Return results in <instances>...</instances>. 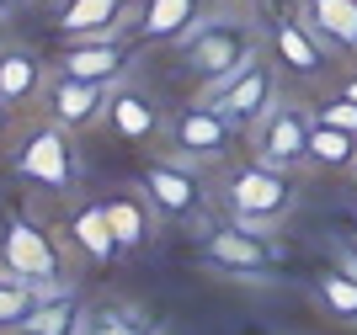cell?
I'll return each instance as SVG.
<instances>
[{
    "mask_svg": "<svg viewBox=\"0 0 357 335\" xmlns=\"http://www.w3.org/2000/svg\"><path fill=\"white\" fill-rule=\"evenodd\" d=\"M107 128L118 133L123 144H149V139L165 128V117H160V107L149 102L144 91L112 86V96H107Z\"/></svg>",
    "mask_w": 357,
    "mask_h": 335,
    "instance_id": "obj_15",
    "label": "cell"
},
{
    "mask_svg": "<svg viewBox=\"0 0 357 335\" xmlns=\"http://www.w3.org/2000/svg\"><path fill=\"white\" fill-rule=\"evenodd\" d=\"M128 22L139 27L134 0H59V43H75V38H123Z\"/></svg>",
    "mask_w": 357,
    "mask_h": 335,
    "instance_id": "obj_11",
    "label": "cell"
},
{
    "mask_svg": "<svg viewBox=\"0 0 357 335\" xmlns=\"http://www.w3.org/2000/svg\"><path fill=\"white\" fill-rule=\"evenodd\" d=\"M6 123H11V107H6V102H0V133H6Z\"/></svg>",
    "mask_w": 357,
    "mask_h": 335,
    "instance_id": "obj_29",
    "label": "cell"
},
{
    "mask_svg": "<svg viewBox=\"0 0 357 335\" xmlns=\"http://www.w3.org/2000/svg\"><path fill=\"white\" fill-rule=\"evenodd\" d=\"M235 123L219 112L213 102H187L171 123H165V139H171V155H181V160L192 165H219L229 149H235Z\"/></svg>",
    "mask_w": 357,
    "mask_h": 335,
    "instance_id": "obj_7",
    "label": "cell"
},
{
    "mask_svg": "<svg viewBox=\"0 0 357 335\" xmlns=\"http://www.w3.org/2000/svg\"><path fill=\"white\" fill-rule=\"evenodd\" d=\"M91 314L86 304L75 298V288L54 293V298H38V304L22 314V325H16V335H86Z\"/></svg>",
    "mask_w": 357,
    "mask_h": 335,
    "instance_id": "obj_16",
    "label": "cell"
},
{
    "mask_svg": "<svg viewBox=\"0 0 357 335\" xmlns=\"http://www.w3.org/2000/svg\"><path fill=\"white\" fill-rule=\"evenodd\" d=\"M197 256L224 277H267V272L283 266V245L272 240V229H256V224H240V219L208 229Z\"/></svg>",
    "mask_w": 357,
    "mask_h": 335,
    "instance_id": "obj_3",
    "label": "cell"
},
{
    "mask_svg": "<svg viewBox=\"0 0 357 335\" xmlns=\"http://www.w3.org/2000/svg\"><path fill=\"white\" fill-rule=\"evenodd\" d=\"M86 335H144V330H139L134 314H123V309H102V314H91Z\"/></svg>",
    "mask_w": 357,
    "mask_h": 335,
    "instance_id": "obj_24",
    "label": "cell"
},
{
    "mask_svg": "<svg viewBox=\"0 0 357 335\" xmlns=\"http://www.w3.org/2000/svg\"><path fill=\"white\" fill-rule=\"evenodd\" d=\"M181 54V70L197 75V80H219V75L240 70V64H251L261 54V32L245 22V16H229V11H213L203 16L187 38L176 43Z\"/></svg>",
    "mask_w": 357,
    "mask_h": 335,
    "instance_id": "obj_2",
    "label": "cell"
},
{
    "mask_svg": "<svg viewBox=\"0 0 357 335\" xmlns=\"http://www.w3.org/2000/svg\"><path fill=\"white\" fill-rule=\"evenodd\" d=\"M314 298H320L342 325H357V277L347 272V266L320 272V277H314Z\"/></svg>",
    "mask_w": 357,
    "mask_h": 335,
    "instance_id": "obj_22",
    "label": "cell"
},
{
    "mask_svg": "<svg viewBox=\"0 0 357 335\" xmlns=\"http://www.w3.org/2000/svg\"><path fill=\"white\" fill-rule=\"evenodd\" d=\"M70 240L75 250L86 256V261L107 266V261H118L123 245H118V234H112V219H107V203H80L70 213Z\"/></svg>",
    "mask_w": 357,
    "mask_h": 335,
    "instance_id": "obj_17",
    "label": "cell"
},
{
    "mask_svg": "<svg viewBox=\"0 0 357 335\" xmlns=\"http://www.w3.org/2000/svg\"><path fill=\"white\" fill-rule=\"evenodd\" d=\"M219 203L229 219L240 224H256V229H278V224L294 219L298 208V187H294V171H278L267 160H245L224 176V192Z\"/></svg>",
    "mask_w": 357,
    "mask_h": 335,
    "instance_id": "obj_1",
    "label": "cell"
},
{
    "mask_svg": "<svg viewBox=\"0 0 357 335\" xmlns=\"http://www.w3.org/2000/svg\"><path fill=\"white\" fill-rule=\"evenodd\" d=\"M331 245H336V266H347L357 277V234H342V240H331Z\"/></svg>",
    "mask_w": 357,
    "mask_h": 335,
    "instance_id": "obj_26",
    "label": "cell"
},
{
    "mask_svg": "<svg viewBox=\"0 0 357 335\" xmlns=\"http://www.w3.org/2000/svg\"><path fill=\"white\" fill-rule=\"evenodd\" d=\"M272 54H278V64L294 70V75H326L331 70L326 43H320V32H314L304 16H283V22L272 27Z\"/></svg>",
    "mask_w": 357,
    "mask_h": 335,
    "instance_id": "obj_13",
    "label": "cell"
},
{
    "mask_svg": "<svg viewBox=\"0 0 357 335\" xmlns=\"http://www.w3.org/2000/svg\"><path fill=\"white\" fill-rule=\"evenodd\" d=\"M107 96H112V86L59 75V80L48 86V117H54L59 128L80 133V128H91V123H102V117H107Z\"/></svg>",
    "mask_w": 357,
    "mask_h": 335,
    "instance_id": "obj_12",
    "label": "cell"
},
{
    "mask_svg": "<svg viewBox=\"0 0 357 335\" xmlns=\"http://www.w3.org/2000/svg\"><path fill=\"white\" fill-rule=\"evenodd\" d=\"M0 266H11L16 277H27V282H59V272H64L59 245L22 213H6V224H0Z\"/></svg>",
    "mask_w": 357,
    "mask_h": 335,
    "instance_id": "obj_9",
    "label": "cell"
},
{
    "mask_svg": "<svg viewBox=\"0 0 357 335\" xmlns=\"http://www.w3.org/2000/svg\"><path fill=\"white\" fill-rule=\"evenodd\" d=\"M155 203H149V192L139 197V192H107V219H112V234H118L123 250H139L155 234Z\"/></svg>",
    "mask_w": 357,
    "mask_h": 335,
    "instance_id": "obj_19",
    "label": "cell"
},
{
    "mask_svg": "<svg viewBox=\"0 0 357 335\" xmlns=\"http://www.w3.org/2000/svg\"><path fill=\"white\" fill-rule=\"evenodd\" d=\"M219 6H240V11H245V6H256V0H219Z\"/></svg>",
    "mask_w": 357,
    "mask_h": 335,
    "instance_id": "obj_30",
    "label": "cell"
},
{
    "mask_svg": "<svg viewBox=\"0 0 357 335\" xmlns=\"http://www.w3.org/2000/svg\"><path fill=\"white\" fill-rule=\"evenodd\" d=\"M38 304V288H32L27 277H16L11 266H0V325H22V314Z\"/></svg>",
    "mask_w": 357,
    "mask_h": 335,
    "instance_id": "obj_23",
    "label": "cell"
},
{
    "mask_svg": "<svg viewBox=\"0 0 357 335\" xmlns=\"http://www.w3.org/2000/svg\"><path fill=\"white\" fill-rule=\"evenodd\" d=\"M314 123H331V128L357 133V102H347V96H331V102L314 107Z\"/></svg>",
    "mask_w": 357,
    "mask_h": 335,
    "instance_id": "obj_25",
    "label": "cell"
},
{
    "mask_svg": "<svg viewBox=\"0 0 357 335\" xmlns=\"http://www.w3.org/2000/svg\"><path fill=\"white\" fill-rule=\"evenodd\" d=\"M11 171L22 181H32V187H43V192H70L75 176H80V155L70 144V128H59L54 117H48L43 128H32L22 139V149L11 155Z\"/></svg>",
    "mask_w": 357,
    "mask_h": 335,
    "instance_id": "obj_6",
    "label": "cell"
},
{
    "mask_svg": "<svg viewBox=\"0 0 357 335\" xmlns=\"http://www.w3.org/2000/svg\"><path fill=\"white\" fill-rule=\"evenodd\" d=\"M208 16V0H144L139 6V43H181Z\"/></svg>",
    "mask_w": 357,
    "mask_h": 335,
    "instance_id": "obj_14",
    "label": "cell"
},
{
    "mask_svg": "<svg viewBox=\"0 0 357 335\" xmlns=\"http://www.w3.org/2000/svg\"><path fill=\"white\" fill-rule=\"evenodd\" d=\"M310 165H320V171H357V133L314 123L310 128Z\"/></svg>",
    "mask_w": 357,
    "mask_h": 335,
    "instance_id": "obj_21",
    "label": "cell"
},
{
    "mask_svg": "<svg viewBox=\"0 0 357 335\" xmlns=\"http://www.w3.org/2000/svg\"><path fill=\"white\" fill-rule=\"evenodd\" d=\"M139 187L149 192L155 213L171 219V224H192V219H203V208H208V197H203V176H197L192 160H181V155L149 160L144 176H139Z\"/></svg>",
    "mask_w": 357,
    "mask_h": 335,
    "instance_id": "obj_8",
    "label": "cell"
},
{
    "mask_svg": "<svg viewBox=\"0 0 357 335\" xmlns=\"http://www.w3.org/2000/svg\"><path fill=\"white\" fill-rule=\"evenodd\" d=\"M298 16L320 32V43L342 48V54H357V0H304Z\"/></svg>",
    "mask_w": 357,
    "mask_h": 335,
    "instance_id": "obj_18",
    "label": "cell"
},
{
    "mask_svg": "<svg viewBox=\"0 0 357 335\" xmlns=\"http://www.w3.org/2000/svg\"><path fill=\"white\" fill-rule=\"evenodd\" d=\"M310 128H314V112H304L298 102H283V96H278L245 133H251L256 160L278 165V171H298V165H310Z\"/></svg>",
    "mask_w": 357,
    "mask_h": 335,
    "instance_id": "obj_4",
    "label": "cell"
},
{
    "mask_svg": "<svg viewBox=\"0 0 357 335\" xmlns=\"http://www.w3.org/2000/svg\"><path fill=\"white\" fill-rule=\"evenodd\" d=\"M197 102H213L224 117H229V123H235V128H251L256 117L278 102V70H272L267 59L256 54L251 64H240V70L219 75V80H203Z\"/></svg>",
    "mask_w": 357,
    "mask_h": 335,
    "instance_id": "obj_5",
    "label": "cell"
},
{
    "mask_svg": "<svg viewBox=\"0 0 357 335\" xmlns=\"http://www.w3.org/2000/svg\"><path fill=\"white\" fill-rule=\"evenodd\" d=\"M43 91V59L32 48H0V102L22 107Z\"/></svg>",
    "mask_w": 357,
    "mask_h": 335,
    "instance_id": "obj_20",
    "label": "cell"
},
{
    "mask_svg": "<svg viewBox=\"0 0 357 335\" xmlns=\"http://www.w3.org/2000/svg\"><path fill=\"white\" fill-rule=\"evenodd\" d=\"M59 75L70 80H96V86H123L128 75V43L123 38H75L59 48Z\"/></svg>",
    "mask_w": 357,
    "mask_h": 335,
    "instance_id": "obj_10",
    "label": "cell"
},
{
    "mask_svg": "<svg viewBox=\"0 0 357 335\" xmlns=\"http://www.w3.org/2000/svg\"><path fill=\"white\" fill-rule=\"evenodd\" d=\"M16 6H27V0H0V16H11Z\"/></svg>",
    "mask_w": 357,
    "mask_h": 335,
    "instance_id": "obj_28",
    "label": "cell"
},
{
    "mask_svg": "<svg viewBox=\"0 0 357 335\" xmlns=\"http://www.w3.org/2000/svg\"><path fill=\"white\" fill-rule=\"evenodd\" d=\"M336 96H347V102H357V75H347V80H342V91H336Z\"/></svg>",
    "mask_w": 357,
    "mask_h": 335,
    "instance_id": "obj_27",
    "label": "cell"
}]
</instances>
